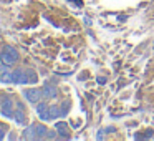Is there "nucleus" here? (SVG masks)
Wrapping results in <instances>:
<instances>
[{"mask_svg": "<svg viewBox=\"0 0 154 141\" xmlns=\"http://www.w3.org/2000/svg\"><path fill=\"white\" fill-rule=\"evenodd\" d=\"M0 58H2V63L7 65V67H10V65L17 63L18 58H20V55H18V52L15 50L14 47H5L4 52H2V55H0Z\"/></svg>", "mask_w": 154, "mask_h": 141, "instance_id": "obj_1", "label": "nucleus"}, {"mask_svg": "<svg viewBox=\"0 0 154 141\" xmlns=\"http://www.w3.org/2000/svg\"><path fill=\"white\" fill-rule=\"evenodd\" d=\"M12 98L10 96H4L2 101V114L5 118H14V106H12Z\"/></svg>", "mask_w": 154, "mask_h": 141, "instance_id": "obj_2", "label": "nucleus"}, {"mask_svg": "<svg viewBox=\"0 0 154 141\" xmlns=\"http://www.w3.org/2000/svg\"><path fill=\"white\" fill-rule=\"evenodd\" d=\"M42 95H43V93H42L40 90H35V88L25 91V98H27L30 103H38V101H40V98H42Z\"/></svg>", "mask_w": 154, "mask_h": 141, "instance_id": "obj_3", "label": "nucleus"}, {"mask_svg": "<svg viewBox=\"0 0 154 141\" xmlns=\"http://www.w3.org/2000/svg\"><path fill=\"white\" fill-rule=\"evenodd\" d=\"M42 93H43L45 98H55V96H57V86L47 83V85L43 86V90H42Z\"/></svg>", "mask_w": 154, "mask_h": 141, "instance_id": "obj_4", "label": "nucleus"}, {"mask_svg": "<svg viewBox=\"0 0 154 141\" xmlns=\"http://www.w3.org/2000/svg\"><path fill=\"white\" fill-rule=\"evenodd\" d=\"M33 128H35V139H43V138H47L48 130L43 124H33Z\"/></svg>", "mask_w": 154, "mask_h": 141, "instance_id": "obj_5", "label": "nucleus"}, {"mask_svg": "<svg viewBox=\"0 0 154 141\" xmlns=\"http://www.w3.org/2000/svg\"><path fill=\"white\" fill-rule=\"evenodd\" d=\"M14 118H15V121L20 123V124L25 123V113H23V108H22L20 103L17 105V111H14Z\"/></svg>", "mask_w": 154, "mask_h": 141, "instance_id": "obj_6", "label": "nucleus"}, {"mask_svg": "<svg viewBox=\"0 0 154 141\" xmlns=\"http://www.w3.org/2000/svg\"><path fill=\"white\" fill-rule=\"evenodd\" d=\"M37 113L40 114L42 120H48V105H45V103H38V106H37Z\"/></svg>", "mask_w": 154, "mask_h": 141, "instance_id": "obj_7", "label": "nucleus"}, {"mask_svg": "<svg viewBox=\"0 0 154 141\" xmlns=\"http://www.w3.org/2000/svg\"><path fill=\"white\" fill-rule=\"evenodd\" d=\"M57 130L60 131V134L65 138V139H68V138H70V134H68V126H66V123H63V121L57 123Z\"/></svg>", "mask_w": 154, "mask_h": 141, "instance_id": "obj_8", "label": "nucleus"}, {"mask_svg": "<svg viewBox=\"0 0 154 141\" xmlns=\"http://www.w3.org/2000/svg\"><path fill=\"white\" fill-rule=\"evenodd\" d=\"M61 116V111L58 106H48V120H55V118Z\"/></svg>", "mask_w": 154, "mask_h": 141, "instance_id": "obj_9", "label": "nucleus"}, {"mask_svg": "<svg viewBox=\"0 0 154 141\" xmlns=\"http://www.w3.org/2000/svg\"><path fill=\"white\" fill-rule=\"evenodd\" d=\"M25 71V78H27V83H37V73L33 70H23Z\"/></svg>", "mask_w": 154, "mask_h": 141, "instance_id": "obj_10", "label": "nucleus"}, {"mask_svg": "<svg viewBox=\"0 0 154 141\" xmlns=\"http://www.w3.org/2000/svg\"><path fill=\"white\" fill-rule=\"evenodd\" d=\"M23 139H35V128L30 126L23 131Z\"/></svg>", "mask_w": 154, "mask_h": 141, "instance_id": "obj_11", "label": "nucleus"}, {"mask_svg": "<svg viewBox=\"0 0 154 141\" xmlns=\"http://www.w3.org/2000/svg\"><path fill=\"white\" fill-rule=\"evenodd\" d=\"M12 77H14V81H15V83H20L22 78H23V70H15L14 73H12Z\"/></svg>", "mask_w": 154, "mask_h": 141, "instance_id": "obj_12", "label": "nucleus"}, {"mask_svg": "<svg viewBox=\"0 0 154 141\" xmlns=\"http://www.w3.org/2000/svg\"><path fill=\"white\" fill-rule=\"evenodd\" d=\"M0 80L4 81V83H8V81H14V77H12V73H8V71H5V68H4V73H2V77H0Z\"/></svg>", "mask_w": 154, "mask_h": 141, "instance_id": "obj_13", "label": "nucleus"}, {"mask_svg": "<svg viewBox=\"0 0 154 141\" xmlns=\"http://www.w3.org/2000/svg\"><path fill=\"white\" fill-rule=\"evenodd\" d=\"M61 116H65L66 114V111H68V101H65V105H61Z\"/></svg>", "mask_w": 154, "mask_h": 141, "instance_id": "obj_14", "label": "nucleus"}, {"mask_svg": "<svg viewBox=\"0 0 154 141\" xmlns=\"http://www.w3.org/2000/svg\"><path fill=\"white\" fill-rule=\"evenodd\" d=\"M47 138H48V139H55V138H57V133H55V131H48Z\"/></svg>", "mask_w": 154, "mask_h": 141, "instance_id": "obj_15", "label": "nucleus"}, {"mask_svg": "<svg viewBox=\"0 0 154 141\" xmlns=\"http://www.w3.org/2000/svg\"><path fill=\"white\" fill-rule=\"evenodd\" d=\"M98 139H103V138H104V130H100V131H98Z\"/></svg>", "mask_w": 154, "mask_h": 141, "instance_id": "obj_16", "label": "nucleus"}, {"mask_svg": "<svg viewBox=\"0 0 154 141\" xmlns=\"http://www.w3.org/2000/svg\"><path fill=\"white\" fill-rule=\"evenodd\" d=\"M98 83H100V85H104V83H106V78H104V77H100V78H98Z\"/></svg>", "mask_w": 154, "mask_h": 141, "instance_id": "obj_17", "label": "nucleus"}, {"mask_svg": "<svg viewBox=\"0 0 154 141\" xmlns=\"http://www.w3.org/2000/svg\"><path fill=\"white\" fill-rule=\"evenodd\" d=\"M4 136H5V134H4V128L0 126V139H4Z\"/></svg>", "mask_w": 154, "mask_h": 141, "instance_id": "obj_18", "label": "nucleus"}]
</instances>
